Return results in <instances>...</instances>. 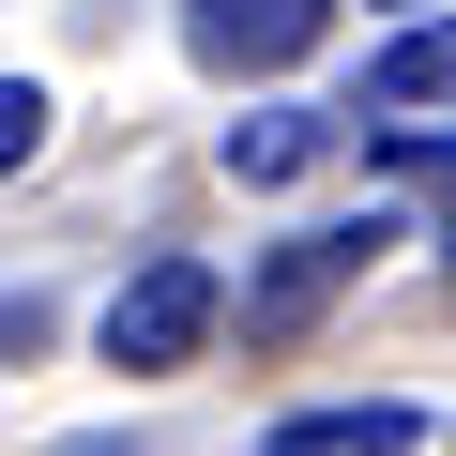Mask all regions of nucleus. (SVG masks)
Returning a JSON list of instances; mask_svg holds the SVG:
<instances>
[{
	"mask_svg": "<svg viewBox=\"0 0 456 456\" xmlns=\"http://www.w3.org/2000/svg\"><path fill=\"white\" fill-rule=\"evenodd\" d=\"M426 107H456V16L395 31V46H380V77H365V122H380V137H426Z\"/></svg>",
	"mask_w": 456,
	"mask_h": 456,
	"instance_id": "nucleus-3",
	"label": "nucleus"
},
{
	"mask_svg": "<svg viewBox=\"0 0 456 456\" xmlns=\"http://www.w3.org/2000/svg\"><path fill=\"white\" fill-rule=\"evenodd\" d=\"M213 320H228V289H213L198 259H152V274L107 289V365H183Z\"/></svg>",
	"mask_w": 456,
	"mask_h": 456,
	"instance_id": "nucleus-1",
	"label": "nucleus"
},
{
	"mask_svg": "<svg viewBox=\"0 0 456 456\" xmlns=\"http://www.w3.org/2000/svg\"><path fill=\"white\" fill-rule=\"evenodd\" d=\"M426 441V411H395V395H365V411H289L274 426V456H411Z\"/></svg>",
	"mask_w": 456,
	"mask_h": 456,
	"instance_id": "nucleus-5",
	"label": "nucleus"
},
{
	"mask_svg": "<svg viewBox=\"0 0 456 456\" xmlns=\"http://www.w3.org/2000/svg\"><path fill=\"white\" fill-rule=\"evenodd\" d=\"M380 244H395V228H380V213H365V228H305V244H289V259L259 274V320H305V305H320L335 274H365Z\"/></svg>",
	"mask_w": 456,
	"mask_h": 456,
	"instance_id": "nucleus-4",
	"label": "nucleus"
},
{
	"mask_svg": "<svg viewBox=\"0 0 456 456\" xmlns=\"http://www.w3.org/2000/svg\"><path fill=\"white\" fill-rule=\"evenodd\" d=\"M335 31V0H183V46L213 61V77H274V61H305Z\"/></svg>",
	"mask_w": 456,
	"mask_h": 456,
	"instance_id": "nucleus-2",
	"label": "nucleus"
},
{
	"mask_svg": "<svg viewBox=\"0 0 456 456\" xmlns=\"http://www.w3.org/2000/svg\"><path fill=\"white\" fill-rule=\"evenodd\" d=\"M320 152H335L320 107H259V122H228V167H244V183H305Z\"/></svg>",
	"mask_w": 456,
	"mask_h": 456,
	"instance_id": "nucleus-6",
	"label": "nucleus"
},
{
	"mask_svg": "<svg viewBox=\"0 0 456 456\" xmlns=\"http://www.w3.org/2000/svg\"><path fill=\"white\" fill-rule=\"evenodd\" d=\"M31 152H46V92H31V77H0V183H16Z\"/></svg>",
	"mask_w": 456,
	"mask_h": 456,
	"instance_id": "nucleus-7",
	"label": "nucleus"
}]
</instances>
